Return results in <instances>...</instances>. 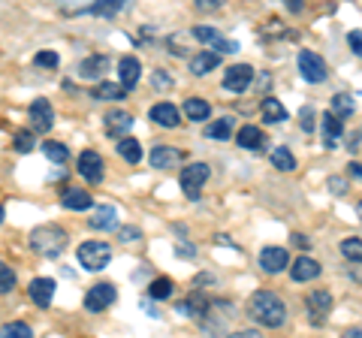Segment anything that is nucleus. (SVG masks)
<instances>
[{
	"instance_id": "1",
	"label": "nucleus",
	"mask_w": 362,
	"mask_h": 338,
	"mask_svg": "<svg viewBox=\"0 0 362 338\" xmlns=\"http://www.w3.org/2000/svg\"><path fill=\"white\" fill-rule=\"evenodd\" d=\"M247 317L259 326H269V330H278V326L287 323V305L278 293L272 290H257L251 299H247Z\"/></svg>"
},
{
	"instance_id": "2",
	"label": "nucleus",
	"mask_w": 362,
	"mask_h": 338,
	"mask_svg": "<svg viewBox=\"0 0 362 338\" xmlns=\"http://www.w3.org/2000/svg\"><path fill=\"white\" fill-rule=\"evenodd\" d=\"M30 247L37 251L40 257H61L64 247H66V233L54 223H45V227H37L30 233Z\"/></svg>"
},
{
	"instance_id": "3",
	"label": "nucleus",
	"mask_w": 362,
	"mask_h": 338,
	"mask_svg": "<svg viewBox=\"0 0 362 338\" xmlns=\"http://www.w3.org/2000/svg\"><path fill=\"white\" fill-rule=\"evenodd\" d=\"M76 257H78V263H82V269H88V272H100V269H106L109 260H112V247L106 242H82Z\"/></svg>"
},
{
	"instance_id": "4",
	"label": "nucleus",
	"mask_w": 362,
	"mask_h": 338,
	"mask_svg": "<svg viewBox=\"0 0 362 338\" xmlns=\"http://www.w3.org/2000/svg\"><path fill=\"white\" fill-rule=\"evenodd\" d=\"M209 175H211V169H209V163H190V166H185L181 169V190H185V197L187 199H199V194H202V187H206V182H209Z\"/></svg>"
},
{
	"instance_id": "5",
	"label": "nucleus",
	"mask_w": 362,
	"mask_h": 338,
	"mask_svg": "<svg viewBox=\"0 0 362 338\" xmlns=\"http://www.w3.org/2000/svg\"><path fill=\"white\" fill-rule=\"evenodd\" d=\"M299 76L311 85H320V82H326V76H329V66H326V61L317 52L302 49L299 52Z\"/></svg>"
},
{
	"instance_id": "6",
	"label": "nucleus",
	"mask_w": 362,
	"mask_h": 338,
	"mask_svg": "<svg viewBox=\"0 0 362 338\" xmlns=\"http://www.w3.org/2000/svg\"><path fill=\"white\" fill-rule=\"evenodd\" d=\"M115 296H118L115 284H109V281H100V284L88 287V293H85V311H90V314L106 311L112 302H115Z\"/></svg>"
},
{
	"instance_id": "7",
	"label": "nucleus",
	"mask_w": 362,
	"mask_h": 338,
	"mask_svg": "<svg viewBox=\"0 0 362 338\" xmlns=\"http://www.w3.org/2000/svg\"><path fill=\"white\" fill-rule=\"evenodd\" d=\"M257 263H259V269H263L266 275H281L284 269H290L293 260H290V254L284 251V247L272 245V247H263V251H259Z\"/></svg>"
},
{
	"instance_id": "8",
	"label": "nucleus",
	"mask_w": 362,
	"mask_h": 338,
	"mask_svg": "<svg viewBox=\"0 0 362 338\" xmlns=\"http://www.w3.org/2000/svg\"><path fill=\"white\" fill-rule=\"evenodd\" d=\"M78 175H82L88 185H100L103 182V157L97 151H82L78 154Z\"/></svg>"
},
{
	"instance_id": "9",
	"label": "nucleus",
	"mask_w": 362,
	"mask_h": 338,
	"mask_svg": "<svg viewBox=\"0 0 362 338\" xmlns=\"http://www.w3.org/2000/svg\"><path fill=\"white\" fill-rule=\"evenodd\" d=\"M251 78H254L251 66H247V64H235V66H230V70L223 73V88L230 94H242V91H247Z\"/></svg>"
},
{
	"instance_id": "10",
	"label": "nucleus",
	"mask_w": 362,
	"mask_h": 338,
	"mask_svg": "<svg viewBox=\"0 0 362 338\" xmlns=\"http://www.w3.org/2000/svg\"><path fill=\"white\" fill-rule=\"evenodd\" d=\"M194 37L202 42V46H209V49H214V52H226V54L239 52V42L221 37V33L214 30V28H194Z\"/></svg>"
},
{
	"instance_id": "11",
	"label": "nucleus",
	"mask_w": 362,
	"mask_h": 338,
	"mask_svg": "<svg viewBox=\"0 0 362 338\" xmlns=\"http://www.w3.org/2000/svg\"><path fill=\"white\" fill-rule=\"evenodd\" d=\"M30 121H33V130L37 133H49L54 127V109L45 97H37L30 103Z\"/></svg>"
},
{
	"instance_id": "12",
	"label": "nucleus",
	"mask_w": 362,
	"mask_h": 338,
	"mask_svg": "<svg viewBox=\"0 0 362 338\" xmlns=\"http://www.w3.org/2000/svg\"><path fill=\"white\" fill-rule=\"evenodd\" d=\"M332 311V293L329 290H314L308 293V314H311V323L320 326Z\"/></svg>"
},
{
	"instance_id": "13",
	"label": "nucleus",
	"mask_w": 362,
	"mask_h": 338,
	"mask_svg": "<svg viewBox=\"0 0 362 338\" xmlns=\"http://www.w3.org/2000/svg\"><path fill=\"white\" fill-rule=\"evenodd\" d=\"M148 161L154 169H175V166H181V161H185V151L173 148V145H157V148L148 154Z\"/></svg>"
},
{
	"instance_id": "14",
	"label": "nucleus",
	"mask_w": 362,
	"mask_h": 338,
	"mask_svg": "<svg viewBox=\"0 0 362 338\" xmlns=\"http://www.w3.org/2000/svg\"><path fill=\"white\" fill-rule=\"evenodd\" d=\"M317 275H320V263H317L314 257H308V254H302V257H296V260L290 263V278L296 281V284L314 281Z\"/></svg>"
},
{
	"instance_id": "15",
	"label": "nucleus",
	"mask_w": 362,
	"mask_h": 338,
	"mask_svg": "<svg viewBox=\"0 0 362 338\" xmlns=\"http://www.w3.org/2000/svg\"><path fill=\"white\" fill-rule=\"evenodd\" d=\"M28 293H30V302L37 308H49L52 299H54V281L52 278H33Z\"/></svg>"
},
{
	"instance_id": "16",
	"label": "nucleus",
	"mask_w": 362,
	"mask_h": 338,
	"mask_svg": "<svg viewBox=\"0 0 362 338\" xmlns=\"http://www.w3.org/2000/svg\"><path fill=\"white\" fill-rule=\"evenodd\" d=\"M109 73V58L106 54H90L78 64V78H85V82H94V78H103Z\"/></svg>"
},
{
	"instance_id": "17",
	"label": "nucleus",
	"mask_w": 362,
	"mask_h": 338,
	"mask_svg": "<svg viewBox=\"0 0 362 338\" xmlns=\"http://www.w3.org/2000/svg\"><path fill=\"white\" fill-rule=\"evenodd\" d=\"M235 142H239V148L245 151H263L266 148V133L254 127V124H247V127H242L239 133H235Z\"/></svg>"
},
{
	"instance_id": "18",
	"label": "nucleus",
	"mask_w": 362,
	"mask_h": 338,
	"mask_svg": "<svg viewBox=\"0 0 362 338\" xmlns=\"http://www.w3.org/2000/svg\"><path fill=\"white\" fill-rule=\"evenodd\" d=\"M90 223V230H118V209L115 206H97L94 209V215L88 218Z\"/></svg>"
},
{
	"instance_id": "19",
	"label": "nucleus",
	"mask_w": 362,
	"mask_h": 338,
	"mask_svg": "<svg viewBox=\"0 0 362 338\" xmlns=\"http://www.w3.org/2000/svg\"><path fill=\"white\" fill-rule=\"evenodd\" d=\"M218 64H221V52L206 49V52H199V54L190 58V73L194 76H209L211 70H218Z\"/></svg>"
},
{
	"instance_id": "20",
	"label": "nucleus",
	"mask_w": 362,
	"mask_h": 338,
	"mask_svg": "<svg viewBox=\"0 0 362 338\" xmlns=\"http://www.w3.org/2000/svg\"><path fill=\"white\" fill-rule=\"evenodd\" d=\"M61 206L70 209V211H88L90 206H94V199H90V194L82 187H66L64 197H61Z\"/></svg>"
},
{
	"instance_id": "21",
	"label": "nucleus",
	"mask_w": 362,
	"mask_h": 338,
	"mask_svg": "<svg viewBox=\"0 0 362 338\" xmlns=\"http://www.w3.org/2000/svg\"><path fill=\"white\" fill-rule=\"evenodd\" d=\"M103 127H106V133L109 136H115V139H121V136H127V130L133 127V115H127V112H109L106 115V121H103Z\"/></svg>"
},
{
	"instance_id": "22",
	"label": "nucleus",
	"mask_w": 362,
	"mask_h": 338,
	"mask_svg": "<svg viewBox=\"0 0 362 338\" xmlns=\"http://www.w3.org/2000/svg\"><path fill=\"white\" fill-rule=\"evenodd\" d=\"M130 4H133V0H97V4L85 6L82 13H88V16H100V18H112V16H118L121 9H127Z\"/></svg>"
},
{
	"instance_id": "23",
	"label": "nucleus",
	"mask_w": 362,
	"mask_h": 338,
	"mask_svg": "<svg viewBox=\"0 0 362 338\" xmlns=\"http://www.w3.org/2000/svg\"><path fill=\"white\" fill-rule=\"evenodd\" d=\"M148 115H151L154 124H160V127H169V130L181 124V112H178L173 103H157V106L148 112Z\"/></svg>"
},
{
	"instance_id": "24",
	"label": "nucleus",
	"mask_w": 362,
	"mask_h": 338,
	"mask_svg": "<svg viewBox=\"0 0 362 338\" xmlns=\"http://www.w3.org/2000/svg\"><path fill=\"white\" fill-rule=\"evenodd\" d=\"M341 136H344V124L335 112H329V115L323 118V145L326 148H335V145L341 142Z\"/></svg>"
},
{
	"instance_id": "25",
	"label": "nucleus",
	"mask_w": 362,
	"mask_h": 338,
	"mask_svg": "<svg viewBox=\"0 0 362 338\" xmlns=\"http://www.w3.org/2000/svg\"><path fill=\"white\" fill-rule=\"evenodd\" d=\"M118 73H121V82L127 85V91H133L136 82H139V76H142V64L127 54V58H121V64H118Z\"/></svg>"
},
{
	"instance_id": "26",
	"label": "nucleus",
	"mask_w": 362,
	"mask_h": 338,
	"mask_svg": "<svg viewBox=\"0 0 362 338\" xmlns=\"http://www.w3.org/2000/svg\"><path fill=\"white\" fill-rule=\"evenodd\" d=\"M118 154H121L130 166H136V163L142 161V145L136 142L133 136H121V139H118Z\"/></svg>"
},
{
	"instance_id": "27",
	"label": "nucleus",
	"mask_w": 362,
	"mask_h": 338,
	"mask_svg": "<svg viewBox=\"0 0 362 338\" xmlns=\"http://www.w3.org/2000/svg\"><path fill=\"white\" fill-rule=\"evenodd\" d=\"M233 130H235V118H218V121H211L209 127H206V136L211 139H230L233 136Z\"/></svg>"
},
{
	"instance_id": "28",
	"label": "nucleus",
	"mask_w": 362,
	"mask_h": 338,
	"mask_svg": "<svg viewBox=\"0 0 362 338\" xmlns=\"http://www.w3.org/2000/svg\"><path fill=\"white\" fill-rule=\"evenodd\" d=\"M185 115L190 121H206L211 115V106L206 103V100H199V97H187L185 100Z\"/></svg>"
},
{
	"instance_id": "29",
	"label": "nucleus",
	"mask_w": 362,
	"mask_h": 338,
	"mask_svg": "<svg viewBox=\"0 0 362 338\" xmlns=\"http://www.w3.org/2000/svg\"><path fill=\"white\" fill-rule=\"evenodd\" d=\"M94 97L97 100H124L127 97V85L124 82H103L94 88Z\"/></svg>"
},
{
	"instance_id": "30",
	"label": "nucleus",
	"mask_w": 362,
	"mask_h": 338,
	"mask_svg": "<svg viewBox=\"0 0 362 338\" xmlns=\"http://www.w3.org/2000/svg\"><path fill=\"white\" fill-rule=\"evenodd\" d=\"M259 109H263V118H266L269 124H281V121H287V109L281 106L275 97H266V100H263V106H259Z\"/></svg>"
},
{
	"instance_id": "31",
	"label": "nucleus",
	"mask_w": 362,
	"mask_h": 338,
	"mask_svg": "<svg viewBox=\"0 0 362 338\" xmlns=\"http://www.w3.org/2000/svg\"><path fill=\"white\" fill-rule=\"evenodd\" d=\"M341 257L347 263H359L362 260V239L359 235H347V239L341 242Z\"/></svg>"
},
{
	"instance_id": "32",
	"label": "nucleus",
	"mask_w": 362,
	"mask_h": 338,
	"mask_svg": "<svg viewBox=\"0 0 362 338\" xmlns=\"http://www.w3.org/2000/svg\"><path fill=\"white\" fill-rule=\"evenodd\" d=\"M332 112L338 118H350L356 112V100L350 97V94H335L332 97Z\"/></svg>"
},
{
	"instance_id": "33",
	"label": "nucleus",
	"mask_w": 362,
	"mask_h": 338,
	"mask_svg": "<svg viewBox=\"0 0 362 338\" xmlns=\"http://www.w3.org/2000/svg\"><path fill=\"white\" fill-rule=\"evenodd\" d=\"M42 154L49 157L52 163H66V157H70L64 142H42Z\"/></svg>"
},
{
	"instance_id": "34",
	"label": "nucleus",
	"mask_w": 362,
	"mask_h": 338,
	"mask_svg": "<svg viewBox=\"0 0 362 338\" xmlns=\"http://www.w3.org/2000/svg\"><path fill=\"white\" fill-rule=\"evenodd\" d=\"M272 163H275L281 173H293V169H296V157H293L287 148H275L272 151Z\"/></svg>"
},
{
	"instance_id": "35",
	"label": "nucleus",
	"mask_w": 362,
	"mask_h": 338,
	"mask_svg": "<svg viewBox=\"0 0 362 338\" xmlns=\"http://www.w3.org/2000/svg\"><path fill=\"white\" fill-rule=\"evenodd\" d=\"M148 296L151 299H169L173 296V278H154L151 287H148Z\"/></svg>"
},
{
	"instance_id": "36",
	"label": "nucleus",
	"mask_w": 362,
	"mask_h": 338,
	"mask_svg": "<svg viewBox=\"0 0 362 338\" xmlns=\"http://www.w3.org/2000/svg\"><path fill=\"white\" fill-rule=\"evenodd\" d=\"M0 335L4 338H30L33 330L28 323H4V330H0Z\"/></svg>"
},
{
	"instance_id": "37",
	"label": "nucleus",
	"mask_w": 362,
	"mask_h": 338,
	"mask_svg": "<svg viewBox=\"0 0 362 338\" xmlns=\"http://www.w3.org/2000/svg\"><path fill=\"white\" fill-rule=\"evenodd\" d=\"M37 133V130H33ZM30 130H18L16 133V151L18 154H28V151H33V142H37V136H33Z\"/></svg>"
},
{
	"instance_id": "38",
	"label": "nucleus",
	"mask_w": 362,
	"mask_h": 338,
	"mask_svg": "<svg viewBox=\"0 0 362 338\" xmlns=\"http://www.w3.org/2000/svg\"><path fill=\"white\" fill-rule=\"evenodd\" d=\"M13 290H16V272L4 263V266H0V293H4V296H9Z\"/></svg>"
},
{
	"instance_id": "39",
	"label": "nucleus",
	"mask_w": 362,
	"mask_h": 338,
	"mask_svg": "<svg viewBox=\"0 0 362 338\" xmlns=\"http://www.w3.org/2000/svg\"><path fill=\"white\" fill-rule=\"evenodd\" d=\"M33 64H37V66H49V70H54V66L61 64V58H58V54H54V52H40L37 58H33Z\"/></svg>"
},
{
	"instance_id": "40",
	"label": "nucleus",
	"mask_w": 362,
	"mask_h": 338,
	"mask_svg": "<svg viewBox=\"0 0 362 338\" xmlns=\"http://www.w3.org/2000/svg\"><path fill=\"white\" fill-rule=\"evenodd\" d=\"M118 239H121L124 245H130V242H139L142 233L136 230V227H121V230H118Z\"/></svg>"
},
{
	"instance_id": "41",
	"label": "nucleus",
	"mask_w": 362,
	"mask_h": 338,
	"mask_svg": "<svg viewBox=\"0 0 362 338\" xmlns=\"http://www.w3.org/2000/svg\"><path fill=\"white\" fill-rule=\"evenodd\" d=\"M226 4V0H194V6L199 9V13H214V9H221Z\"/></svg>"
},
{
	"instance_id": "42",
	"label": "nucleus",
	"mask_w": 362,
	"mask_h": 338,
	"mask_svg": "<svg viewBox=\"0 0 362 338\" xmlns=\"http://www.w3.org/2000/svg\"><path fill=\"white\" fill-rule=\"evenodd\" d=\"M299 124H302V130H305V133H311V130H314V109H311V106H305V109H302Z\"/></svg>"
},
{
	"instance_id": "43",
	"label": "nucleus",
	"mask_w": 362,
	"mask_h": 338,
	"mask_svg": "<svg viewBox=\"0 0 362 338\" xmlns=\"http://www.w3.org/2000/svg\"><path fill=\"white\" fill-rule=\"evenodd\" d=\"M347 46L354 49V54H359V58H362V33L359 30H350L347 33Z\"/></svg>"
},
{
	"instance_id": "44",
	"label": "nucleus",
	"mask_w": 362,
	"mask_h": 338,
	"mask_svg": "<svg viewBox=\"0 0 362 338\" xmlns=\"http://www.w3.org/2000/svg\"><path fill=\"white\" fill-rule=\"evenodd\" d=\"M326 185H329V190H332V194H335V197H341V194H344V190H347V185H344V178H329V182H326Z\"/></svg>"
},
{
	"instance_id": "45",
	"label": "nucleus",
	"mask_w": 362,
	"mask_h": 338,
	"mask_svg": "<svg viewBox=\"0 0 362 338\" xmlns=\"http://www.w3.org/2000/svg\"><path fill=\"white\" fill-rule=\"evenodd\" d=\"M151 82H154V88H163V91H166L169 85H173V82H169V76H166V73H160V70H157V73L151 76Z\"/></svg>"
},
{
	"instance_id": "46",
	"label": "nucleus",
	"mask_w": 362,
	"mask_h": 338,
	"mask_svg": "<svg viewBox=\"0 0 362 338\" xmlns=\"http://www.w3.org/2000/svg\"><path fill=\"white\" fill-rule=\"evenodd\" d=\"M347 272H350V278H354L356 284H362V260H359V263H350Z\"/></svg>"
},
{
	"instance_id": "47",
	"label": "nucleus",
	"mask_w": 362,
	"mask_h": 338,
	"mask_svg": "<svg viewBox=\"0 0 362 338\" xmlns=\"http://www.w3.org/2000/svg\"><path fill=\"white\" fill-rule=\"evenodd\" d=\"M290 239H293V245H296V247H302V251H305V247L311 245V242H308V235H302V233H293Z\"/></svg>"
},
{
	"instance_id": "48",
	"label": "nucleus",
	"mask_w": 362,
	"mask_h": 338,
	"mask_svg": "<svg viewBox=\"0 0 362 338\" xmlns=\"http://www.w3.org/2000/svg\"><path fill=\"white\" fill-rule=\"evenodd\" d=\"M284 6L290 9V13H299V9H302V0H284Z\"/></svg>"
},
{
	"instance_id": "49",
	"label": "nucleus",
	"mask_w": 362,
	"mask_h": 338,
	"mask_svg": "<svg viewBox=\"0 0 362 338\" xmlns=\"http://www.w3.org/2000/svg\"><path fill=\"white\" fill-rule=\"evenodd\" d=\"M350 175L359 178V182H362V163H350Z\"/></svg>"
},
{
	"instance_id": "50",
	"label": "nucleus",
	"mask_w": 362,
	"mask_h": 338,
	"mask_svg": "<svg viewBox=\"0 0 362 338\" xmlns=\"http://www.w3.org/2000/svg\"><path fill=\"white\" fill-rule=\"evenodd\" d=\"M259 332L257 330H242V332H235V338H257Z\"/></svg>"
},
{
	"instance_id": "51",
	"label": "nucleus",
	"mask_w": 362,
	"mask_h": 338,
	"mask_svg": "<svg viewBox=\"0 0 362 338\" xmlns=\"http://www.w3.org/2000/svg\"><path fill=\"white\" fill-rule=\"evenodd\" d=\"M344 335H347V338H362V330H347Z\"/></svg>"
},
{
	"instance_id": "52",
	"label": "nucleus",
	"mask_w": 362,
	"mask_h": 338,
	"mask_svg": "<svg viewBox=\"0 0 362 338\" xmlns=\"http://www.w3.org/2000/svg\"><path fill=\"white\" fill-rule=\"evenodd\" d=\"M356 215H359V221H362V202H359V206H356Z\"/></svg>"
}]
</instances>
